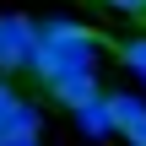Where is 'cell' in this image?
I'll use <instances>...</instances> for the list:
<instances>
[{"label": "cell", "instance_id": "5b68a950", "mask_svg": "<svg viewBox=\"0 0 146 146\" xmlns=\"http://www.w3.org/2000/svg\"><path fill=\"white\" fill-rule=\"evenodd\" d=\"M125 65H130V76H141L146 81V33H135V38H119V43H108Z\"/></svg>", "mask_w": 146, "mask_h": 146}, {"label": "cell", "instance_id": "3957f363", "mask_svg": "<svg viewBox=\"0 0 146 146\" xmlns=\"http://www.w3.org/2000/svg\"><path fill=\"white\" fill-rule=\"evenodd\" d=\"M49 92H54V103H60V108H81V103H92L103 87H98V76H92V70H65V76H54V81H49Z\"/></svg>", "mask_w": 146, "mask_h": 146}, {"label": "cell", "instance_id": "7a4b0ae2", "mask_svg": "<svg viewBox=\"0 0 146 146\" xmlns=\"http://www.w3.org/2000/svg\"><path fill=\"white\" fill-rule=\"evenodd\" d=\"M103 98H108L114 130H119L130 146H146V103H141V98H125V92H103Z\"/></svg>", "mask_w": 146, "mask_h": 146}, {"label": "cell", "instance_id": "6da1fadb", "mask_svg": "<svg viewBox=\"0 0 146 146\" xmlns=\"http://www.w3.org/2000/svg\"><path fill=\"white\" fill-rule=\"evenodd\" d=\"M33 38H38V27H33V22H22V16H0V70L27 65Z\"/></svg>", "mask_w": 146, "mask_h": 146}, {"label": "cell", "instance_id": "277c9868", "mask_svg": "<svg viewBox=\"0 0 146 146\" xmlns=\"http://www.w3.org/2000/svg\"><path fill=\"white\" fill-rule=\"evenodd\" d=\"M76 114V125H81V135H92V141H108L114 135V119H108V98L98 92L92 103H81V108H70Z\"/></svg>", "mask_w": 146, "mask_h": 146}, {"label": "cell", "instance_id": "8992f818", "mask_svg": "<svg viewBox=\"0 0 146 146\" xmlns=\"http://www.w3.org/2000/svg\"><path fill=\"white\" fill-rule=\"evenodd\" d=\"M103 5H114V11H125V16L146 22V0H103Z\"/></svg>", "mask_w": 146, "mask_h": 146}]
</instances>
